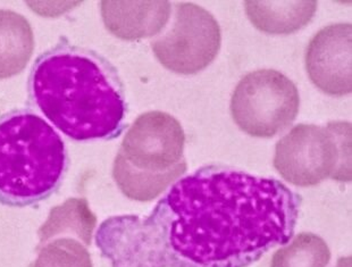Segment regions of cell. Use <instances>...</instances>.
<instances>
[{
    "instance_id": "obj_1",
    "label": "cell",
    "mask_w": 352,
    "mask_h": 267,
    "mask_svg": "<svg viewBox=\"0 0 352 267\" xmlns=\"http://www.w3.org/2000/svg\"><path fill=\"white\" fill-rule=\"evenodd\" d=\"M300 198L278 180L209 167L144 219L166 267H247L290 242Z\"/></svg>"
},
{
    "instance_id": "obj_2",
    "label": "cell",
    "mask_w": 352,
    "mask_h": 267,
    "mask_svg": "<svg viewBox=\"0 0 352 267\" xmlns=\"http://www.w3.org/2000/svg\"><path fill=\"white\" fill-rule=\"evenodd\" d=\"M33 103L73 140L113 139L124 127V89L95 52L60 43L43 52L29 80Z\"/></svg>"
},
{
    "instance_id": "obj_3",
    "label": "cell",
    "mask_w": 352,
    "mask_h": 267,
    "mask_svg": "<svg viewBox=\"0 0 352 267\" xmlns=\"http://www.w3.org/2000/svg\"><path fill=\"white\" fill-rule=\"evenodd\" d=\"M69 164L65 144L29 111L0 118V202L33 205L57 190Z\"/></svg>"
},
{
    "instance_id": "obj_4",
    "label": "cell",
    "mask_w": 352,
    "mask_h": 267,
    "mask_svg": "<svg viewBox=\"0 0 352 267\" xmlns=\"http://www.w3.org/2000/svg\"><path fill=\"white\" fill-rule=\"evenodd\" d=\"M184 132L163 111L140 115L131 125L113 167L115 182L127 198L151 202L184 174Z\"/></svg>"
},
{
    "instance_id": "obj_5",
    "label": "cell",
    "mask_w": 352,
    "mask_h": 267,
    "mask_svg": "<svg viewBox=\"0 0 352 267\" xmlns=\"http://www.w3.org/2000/svg\"><path fill=\"white\" fill-rule=\"evenodd\" d=\"M274 167L298 186H317L327 178L351 181V124H299L277 142Z\"/></svg>"
},
{
    "instance_id": "obj_6",
    "label": "cell",
    "mask_w": 352,
    "mask_h": 267,
    "mask_svg": "<svg viewBox=\"0 0 352 267\" xmlns=\"http://www.w3.org/2000/svg\"><path fill=\"white\" fill-rule=\"evenodd\" d=\"M299 105V92L290 78L274 70H259L239 82L232 95L231 113L245 134L272 138L296 120Z\"/></svg>"
},
{
    "instance_id": "obj_7",
    "label": "cell",
    "mask_w": 352,
    "mask_h": 267,
    "mask_svg": "<svg viewBox=\"0 0 352 267\" xmlns=\"http://www.w3.org/2000/svg\"><path fill=\"white\" fill-rule=\"evenodd\" d=\"M157 59L179 74H196L215 59L221 48V29L202 7L179 3L170 29L151 43Z\"/></svg>"
},
{
    "instance_id": "obj_8",
    "label": "cell",
    "mask_w": 352,
    "mask_h": 267,
    "mask_svg": "<svg viewBox=\"0 0 352 267\" xmlns=\"http://www.w3.org/2000/svg\"><path fill=\"white\" fill-rule=\"evenodd\" d=\"M351 24L339 23L320 30L307 48V73L314 85L327 95L351 92Z\"/></svg>"
},
{
    "instance_id": "obj_9",
    "label": "cell",
    "mask_w": 352,
    "mask_h": 267,
    "mask_svg": "<svg viewBox=\"0 0 352 267\" xmlns=\"http://www.w3.org/2000/svg\"><path fill=\"white\" fill-rule=\"evenodd\" d=\"M96 244L113 267H166L151 230L137 216H113L102 222Z\"/></svg>"
},
{
    "instance_id": "obj_10",
    "label": "cell",
    "mask_w": 352,
    "mask_h": 267,
    "mask_svg": "<svg viewBox=\"0 0 352 267\" xmlns=\"http://www.w3.org/2000/svg\"><path fill=\"white\" fill-rule=\"evenodd\" d=\"M104 25L123 40L156 36L168 24L170 1H101Z\"/></svg>"
},
{
    "instance_id": "obj_11",
    "label": "cell",
    "mask_w": 352,
    "mask_h": 267,
    "mask_svg": "<svg viewBox=\"0 0 352 267\" xmlns=\"http://www.w3.org/2000/svg\"><path fill=\"white\" fill-rule=\"evenodd\" d=\"M245 12L258 30L271 34H290L309 23L317 1H245Z\"/></svg>"
},
{
    "instance_id": "obj_12",
    "label": "cell",
    "mask_w": 352,
    "mask_h": 267,
    "mask_svg": "<svg viewBox=\"0 0 352 267\" xmlns=\"http://www.w3.org/2000/svg\"><path fill=\"white\" fill-rule=\"evenodd\" d=\"M34 49L29 21L13 10H0V78L22 72Z\"/></svg>"
},
{
    "instance_id": "obj_13",
    "label": "cell",
    "mask_w": 352,
    "mask_h": 267,
    "mask_svg": "<svg viewBox=\"0 0 352 267\" xmlns=\"http://www.w3.org/2000/svg\"><path fill=\"white\" fill-rule=\"evenodd\" d=\"M97 217L89 207L85 198H69L62 205L50 211L46 223L39 228V248L60 235L76 237L78 242L88 247L91 244L92 232L95 230Z\"/></svg>"
},
{
    "instance_id": "obj_14",
    "label": "cell",
    "mask_w": 352,
    "mask_h": 267,
    "mask_svg": "<svg viewBox=\"0 0 352 267\" xmlns=\"http://www.w3.org/2000/svg\"><path fill=\"white\" fill-rule=\"evenodd\" d=\"M331 251L323 239L314 233H300L287 247L280 248L271 267H327Z\"/></svg>"
},
{
    "instance_id": "obj_15",
    "label": "cell",
    "mask_w": 352,
    "mask_h": 267,
    "mask_svg": "<svg viewBox=\"0 0 352 267\" xmlns=\"http://www.w3.org/2000/svg\"><path fill=\"white\" fill-rule=\"evenodd\" d=\"M36 249L39 255L32 267H92L88 249L78 239H52Z\"/></svg>"
}]
</instances>
